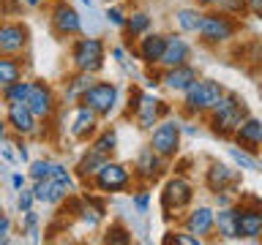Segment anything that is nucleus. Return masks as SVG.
Listing matches in <instances>:
<instances>
[{
  "label": "nucleus",
  "instance_id": "21",
  "mask_svg": "<svg viewBox=\"0 0 262 245\" xmlns=\"http://www.w3.org/2000/svg\"><path fill=\"white\" fill-rule=\"evenodd\" d=\"M164 49H167V36L164 33H145L142 38H137V57L150 68L161 63Z\"/></svg>",
  "mask_w": 262,
  "mask_h": 245
},
{
  "label": "nucleus",
  "instance_id": "24",
  "mask_svg": "<svg viewBox=\"0 0 262 245\" xmlns=\"http://www.w3.org/2000/svg\"><path fill=\"white\" fill-rule=\"evenodd\" d=\"M93 82H96V74H85V71H74L69 82H66V87H63V98L69 104H79L82 101V95L88 93L90 87H93Z\"/></svg>",
  "mask_w": 262,
  "mask_h": 245
},
{
  "label": "nucleus",
  "instance_id": "40",
  "mask_svg": "<svg viewBox=\"0 0 262 245\" xmlns=\"http://www.w3.org/2000/svg\"><path fill=\"white\" fill-rule=\"evenodd\" d=\"M49 177H55V180H60V183H66V185H71V188H74L71 169L66 166V163H60V161H52V175H49Z\"/></svg>",
  "mask_w": 262,
  "mask_h": 245
},
{
  "label": "nucleus",
  "instance_id": "2",
  "mask_svg": "<svg viewBox=\"0 0 262 245\" xmlns=\"http://www.w3.org/2000/svg\"><path fill=\"white\" fill-rule=\"evenodd\" d=\"M237 30H241L237 16L227 14L224 8H208V11H202V24L196 36L205 46H224L237 36Z\"/></svg>",
  "mask_w": 262,
  "mask_h": 245
},
{
  "label": "nucleus",
  "instance_id": "26",
  "mask_svg": "<svg viewBox=\"0 0 262 245\" xmlns=\"http://www.w3.org/2000/svg\"><path fill=\"white\" fill-rule=\"evenodd\" d=\"M104 161H106V158H104L101 153H96L93 147H88V150L79 155V161H77V166H74V172H77V177H82V180H88V183H90V180L96 177V172L101 169Z\"/></svg>",
  "mask_w": 262,
  "mask_h": 245
},
{
  "label": "nucleus",
  "instance_id": "41",
  "mask_svg": "<svg viewBox=\"0 0 262 245\" xmlns=\"http://www.w3.org/2000/svg\"><path fill=\"white\" fill-rule=\"evenodd\" d=\"M126 19H128V14H123L118 3H112V6H106V22L115 24V28H126Z\"/></svg>",
  "mask_w": 262,
  "mask_h": 245
},
{
  "label": "nucleus",
  "instance_id": "50",
  "mask_svg": "<svg viewBox=\"0 0 262 245\" xmlns=\"http://www.w3.org/2000/svg\"><path fill=\"white\" fill-rule=\"evenodd\" d=\"M112 57H115L120 65H126V49H123V46H115V49H112Z\"/></svg>",
  "mask_w": 262,
  "mask_h": 245
},
{
  "label": "nucleus",
  "instance_id": "22",
  "mask_svg": "<svg viewBox=\"0 0 262 245\" xmlns=\"http://www.w3.org/2000/svg\"><path fill=\"white\" fill-rule=\"evenodd\" d=\"M191 60V44L180 36V33H169L167 36V49L161 55L159 68H175V65H183Z\"/></svg>",
  "mask_w": 262,
  "mask_h": 245
},
{
  "label": "nucleus",
  "instance_id": "51",
  "mask_svg": "<svg viewBox=\"0 0 262 245\" xmlns=\"http://www.w3.org/2000/svg\"><path fill=\"white\" fill-rule=\"evenodd\" d=\"M25 8H41V6H47L49 0H22Z\"/></svg>",
  "mask_w": 262,
  "mask_h": 245
},
{
  "label": "nucleus",
  "instance_id": "5",
  "mask_svg": "<svg viewBox=\"0 0 262 245\" xmlns=\"http://www.w3.org/2000/svg\"><path fill=\"white\" fill-rule=\"evenodd\" d=\"M131 183H134V172L126 163H118L112 158H106L101 163V169L96 172V177L90 180V185L101 193H123L131 188Z\"/></svg>",
  "mask_w": 262,
  "mask_h": 245
},
{
  "label": "nucleus",
  "instance_id": "42",
  "mask_svg": "<svg viewBox=\"0 0 262 245\" xmlns=\"http://www.w3.org/2000/svg\"><path fill=\"white\" fill-rule=\"evenodd\" d=\"M106 242H131V234L123 226H112L106 232Z\"/></svg>",
  "mask_w": 262,
  "mask_h": 245
},
{
  "label": "nucleus",
  "instance_id": "15",
  "mask_svg": "<svg viewBox=\"0 0 262 245\" xmlns=\"http://www.w3.org/2000/svg\"><path fill=\"white\" fill-rule=\"evenodd\" d=\"M98 114L90 109L85 104H77L71 112V126H69V134L77 139V142H88V139H93L98 134Z\"/></svg>",
  "mask_w": 262,
  "mask_h": 245
},
{
  "label": "nucleus",
  "instance_id": "20",
  "mask_svg": "<svg viewBox=\"0 0 262 245\" xmlns=\"http://www.w3.org/2000/svg\"><path fill=\"white\" fill-rule=\"evenodd\" d=\"M164 161H167V158H161L150 144H145L142 150L137 153V158H134V177H139L142 183H153V180H159V175L164 172Z\"/></svg>",
  "mask_w": 262,
  "mask_h": 245
},
{
  "label": "nucleus",
  "instance_id": "49",
  "mask_svg": "<svg viewBox=\"0 0 262 245\" xmlns=\"http://www.w3.org/2000/svg\"><path fill=\"white\" fill-rule=\"evenodd\" d=\"M8 136H11V128H8L6 117H0V144H3V142H8Z\"/></svg>",
  "mask_w": 262,
  "mask_h": 245
},
{
  "label": "nucleus",
  "instance_id": "53",
  "mask_svg": "<svg viewBox=\"0 0 262 245\" xmlns=\"http://www.w3.org/2000/svg\"><path fill=\"white\" fill-rule=\"evenodd\" d=\"M82 3H85V6H88V8H90V0H82Z\"/></svg>",
  "mask_w": 262,
  "mask_h": 245
},
{
  "label": "nucleus",
  "instance_id": "9",
  "mask_svg": "<svg viewBox=\"0 0 262 245\" xmlns=\"http://www.w3.org/2000/svg\"><path fill=\"white\" fill-rule=\"evenodd\" d=\"M28 106L33 109V114L41 120V122H49L57 114V93L55 87L49 85L47 79H30V95H28Z\"/></svg>",
  "mask_w": 262,
  "mask_h": 245
},
{
  "label": "nucleus",
  "instance_id": "44",
  "mask_svg": "<svg viewBox=\"0 0 262 245\" xmlns=\"http://www.w3.org/2000/svg\"><path fill=\"white\" fill-rule=\"evenodd\" d=\"M8 234H11V218L6 212H0V245L8 242Z\"/></svg>",
  "mask_w": 262,
  "mask_h": 245
},
{
  "label": "nucleus",
  "instance_id": "13",
  "mask_svg": "<svg viewBox=\"0 0 262 245\" xmlns=\"http://www.w3.org/2000/svg\"><path fill=\"white\" fill-rule=\"evenodd\" d=\"M118 98H120V90L115 82H93V87L88 90L85 95H82L79 104L90 106L98 117H110V114L115 112V106H118Z\"/></svg>",
  "mask_w": 262,
  "mask_h": 245
},
{
  "label": "nucleus",
  "instance_id": "37",
  "mask_svg": "<svg viewBox=\"0 0 262 245\" xmlns=\"http://www.w3.org/2000/svg\"><path fill=\"white\" fill-rule=\"evenodd\" d=\"M33 204H36V193H33V188H22V191H16V210H19V212L33 210Z\"/></svg>",
  "mask_w": 262,
  "mask_h": 245
},
{
  "label": "nucleus",
  "instance_id": "43",
  "mask_svg": "<svg viewBox=\"0 0 262 245\" xmlns=\"http://www.w3.org/2000/svg\"><path fill=\"white\" fill-rule=\"evenodd\" d=\"M14 147H16V158L22 163H30V153H28V139L25 136H14Z\"/></svg>",
  "mask_w": 262,
  "mask_h": 245
},
{
  "label": "nucleus",
  "instance_id": "35",
  "mask_svg": "<svg viewBox=\"0 0 262 245\" xmlns=\"http://www.w3.org/2000/svg\"><path fill=\"white\" fill-rule=\"evenodd\" d=\"M22 0H0V19H16L22 16Z\"/></svg>",
  "mask_w": 262,
  "mask_h": 245
},
{
  "label": "nucleus",
  "instance_id": "27",
  "mask_svg": "<svg viewBox=\"0 0 262 245\" xmlns=\"http://www.w3.org/2000/svg\"><path fill=\"white\" fill-rule=\"evenodd\" d=\"M25 77V65L22 57H11V55H0V90L14 85L16 79Z\"/></svg>",
  "mask_w": 262,
  "mask_h": 245
},
{
  "label": "nucleus",
  "instance_id": "54",
  "mask_svg": "<svg viewBox=\"0 0 262 245\" xmlns=\"http://www.w3.org/2000/svg\"><path fill=\"white\" fill-rule=\"evenodd\" d=\"M259 150H262V142H259Z\"/></svg>",
  "mask_w": 262,
  "mask_h": 245
},
{
  "label": "nucleus",
  "instance_id": "10",
  "mask_svg": "<svg viewBox=\"0 0 262 245\" xmlns=\"http://www.w3.org/2000/svg\"><path fill=\"white\" fill-rule=\"evenodd\" d=\"M128 112H134L137 117V126L142 131H153V126H159L161 122V114L169 112V106L161 101V98H156L150 93H134V104L128 106Z\"/></svg>",
  "mask_w": 262,
  "mask_h": 245
},
{
  "label": "nucleus",
  "instance_id": "29",
  "mask_svg": "<svg viewBox=\"0 0 262 245\" xmlns=\"http://www.w3.org/2000/svg\"><path fill=\"white\" fill-rule=\"evenodd\" d=\"M90 147H93L96 153H101L104 158H112V153L118 150V131H115V128L98 131V134L90 139Z\"/></svg>",
  "mask_w": 262,
  "mask_h": 245
},
{
  "label": "nucleus",
  "instance_id": "1",
  "mask_svg": "<svg viewBox=\"0 0 262 245\" xmlns=\"http://www.w3.org/2000/svg\"><path fill=\"white\" fill-rule=\"evenodd\" d=\"M249 104L243 101L237 93H224L221 101L210 109L208 114V126L216 136L221 139H232V134L241 128V122L249 117Z\"/></svg>",
  "mask_w": 262,
  "mask_h": 245
},
{
  "label": "nucleus",
  "instance_id": "36",
  "mask_svg": "<svg viewBox=\"0 0 262 245\" xmlns=\"http://www.w3.org/2000/svg\"><path fill=\"white\" fill-rule=\"evenodd\" d=\"M150 191L147 188H139V191L131 196V204H134V210L139 212V215H147V210H150Z\"/></svg>",
  "mask_w": 262,
  "mask_h": 245
},
{
  "label": "nucleus",
  "instance_id": "18",
  "mask_svg": "<svg viewBox=\"0 0 262 245\" xmlns=\"http://www.w3.org/2000/svg\"><path fill=\"white\" fill-rule=\"evenodd\" d=\"M33 193H36V202L41 204H49V207H57V204H63L66 199L71 196L74 188L60 183V180L55 177H47V180H33Z\"/></svg>",
  "mask_w": 262,
  "mask_h": 245
},
{
  "label": "nucleus",
  "instance_id": "6",
  "mask_svg": "<svg viewBox=\"0 0 262 245\" xmlns=\"http://www.w3.org/2000/svg\"><path fill=\"white\" fill-rule=\"evenodd\" d=\"M49 28L57 38H74L82 33V16L69 0H55L49 6Z\"/></svg>",
  "mask_w": 262,
  "mask_h": 245
},
{
  "label": "nucleus",
  "instance_id": "45",
  "mask_svg": "<svg viewBox=\"0 0 262 245\" xmlns=\"http://www.w3.org/2000/svg\"><path fill=\"white\" fill-rule=\"evenodd\" d=\"M28 175H22V172H14L11 175V185H14V191H22V188H28Z\"/></svg>",
  "mask_w": 262,
  "mask_h": 245
},
{
  "label": "nucleus",
  "instance_id": "31",
  "mask_svg": "<svg viewBox=\"0 0 262 245\" xmlns=\"http://www.w3.org/2000/svg\"><path fill=\"white\" fill-rule=\"evenodd\" d=\"M150 24H153L150 14H145V11H131L128 19H126V28H123V30L128 33V38H142L145 33H150Z\"/></svg>",
  "mask_w": 262,
  "mask_h": 245
},
{
  "label": "nucleus",
  "instance_id": "28",
  "mask_svg": "<svg viewBox=\"0 0 262 245\" xmlns=\"http://www.w3.org/2000/svg\"><path fill=\"white\" fill-rule=\"evenodd\" d=\"M175 22L180 33H196L202 24V8L200 6H186V8H178L175 11Z\"/></svg>",
  "mask_w": 262,
  "mask_h": 245
},
{
  "label": "nucleus",
  "instance_id": "47",
  "mask_svg": "<svg viewBox=\"0 0 262 245\" xmlns=\"http://www.w3.org/2000/svg\"><path fill=\"white\" fill-rule=\"evenodd\" d=\"M0 153H3V158L6 161H19V158H16V150H11V144H8V142H3V147H0Z\"/></svg>",
  "mask_w": 262,
  "mask_h": 245
},
{
  "label": "nucleus",
  "instance_id": "34",
  "mask_svg": "<svg viewBox=\"0 0 262 245\" xmlns=\"http://www.w3.org/2000/svg\"><path fill=\"white\" fill-rule=\"evenodd\" d=\"M22 234H28L33 242H38V212H22Z\"/></svg>",
  "mask_w": 262,
  "mask_h": 245
},
{
  "label": "nucleus",
  "instance_id": "14",
  "mask_svg": "<svg viewBox=\"0 0 262 245\" xmlns=\"http://www.w3.org/2000/svg\"><path fill=\"white\" fill-rule=\"evenodd\" d=\"M241 183H243L241 172L232 169V166H227V163H221V161H210L208 172H205V185H208L213 193H221V191L237 193Z\"/></svg>",
  "mask_w": 262,
  "mask_h": 245
},
{
  "label": "nucleus",
  "instance_id": "33",
  "mask_svg": "<svg viewBox=\"0 0 262 245\" xmlns=\"http://www.w3.org/2000/svg\"><path fill=\"white\" fill-rule=\"evenodd\" d=\"M52 175V161L49 158H36L28 163V177L30 180H47Z\"/></svg>",
  "mask_w": 262,
  "mask_h": 245
},
{
  "label": "nucleus",
  "instance_id": "4",
  "mask_svg": "<svg viewBox=\"0 0 262 245\" xmlns=\"http://www.w3.org/2000/svg\"><path fill=\"white\" fill-rule=\"evenodd\" d=\"M69 57L74 71L98 74L106 63V44L101 38H74Z\"/></svg>",
  "mask_w": 262,
  "mask_h": 245
},
{
  "label": "nucleus",
  "instance_id": "48",
  "mask_svg": "<svg viewBox=\"0 0 262 245\" xmlns=\"http://www.w3.org/2000/svg\"><path fill=\"white\" fill-rule=\"evenodd\" d=\"M194 6H200L202 11H208V8H221V0H194Z\"/></svg>",
  "mask_w": 262,
  "mask_h": 245
},
{
  "label": "nucleus",
  "instance_id": "11",
  "mask_svg": "<svg viewBox=\"0 0 262 245\" xmlns=\"http://www.w3.org/2000/svg\"><path fill=\"white\" fill-rule=\"evenodd\" d=\"M6 122L11 128L14 136H25V139H33V136H41V120L33 114V109L28 104H6Z\"/></svg>",
  "mask_w": 262,
  "mask_h": 245
},
{
  "label": "nucleus",
  "instance_id": "23",
  "mask_svg": "<svg viewBox=\"0 0 262 245\" xmlns=\"http://www.w3.org/2000/svg\"><path fill=\"white\" fill-rule=\"evenodd\" d=\"M232 142L235 144H241V147H246V150H251V153H259V142H262V120H257V117H246L243 122H241V128L232 134Z\"/></svg>",
  "mask_w": 262,
  "mask_h": 245
},
{
  "label": "nucleus",
  "instance_id": "7",
  "mask_svg": "<svg viewBox=\"0 0 262 245\" xmlns=\"http://www.w3.org/2000/svg\"><path fill=\"white\" fill-rule=\"evenodd\" d=\"M30 49V28L22 19H0V55L22 57Z\"/></svg>",
  "mask_w": 262,
  "mask_h": 245
},
{
  "label": "nucleus",
  "instance_id": "38",
  "mask_svg": "<svg viewBox=\"0 0 262 245\" xmlns=\"http://www.w3.org/2000/svg\"><path fill=\"white\" fill-rule=\"evenodd\" d=\"M221 8H224L227 14L237 16V19L249 14V3H246V0H221Z\"/></svg>",
  "mask_w": 262,
  "mask_h": 245
},
{
  "label": "nucleus",
  "instance_id": "46",
  "mask_svg": "<svg viewBox=\"0 0 262 245\" xmlns=\"http://www.w3.org/2000/svg\"><path fill=\"white\" fill-rule=\"evenodd\" d=\"M249 3V14H254L257 19H262V0H246Z\"/></svg>",
  "mask_w": 262,
  "mask_h": 245
},
{
  "label": "nucleus",
  "instance_id": "8",
  "mask_svg": "<svg viewBox=\"0 0 262 245\" xmlns=\"http://www.w3.org/2000/svg\"><path fill=\"white\" fill-rule=\"evenodd\" d=\"M180 139H183V128H180L178 120L169 117V120H161L159 126H153L150 142H147V144H150L161 158L172 161L178 155V150H180Z\"/></svg>",
  "mask_w": 262,
  "mask_h": 245
},
{
  "label": "nucleus",
  "instance_id": "25",
  "mask_svg": "<svg viewBox=\"0 0 262 245\" xmlns=\"http://www.w3.org/2000/svg\"><path fill=\"white\" fill-rule=\"evenodd\" d=\"M235 215H237V204H227V207L216 210V234L221 240H237Z\"/></svg>",
  "mask_w": 262,
  "mask_h": 245
},
{
  "label": "nucleus",
  "instance_id": "17",
  "mask_svg": "<svg viewBox=\"0 0 262 245\" xmlns=\"http://www.w3.org/2000/svg\"><path fill=\"white\" fill-rule=\"evenodd\" d=\"M196 79H200V71H196L191 63L175 65V68H161V77H159V82L169 90V93H180V95H183Z\"/></svg>",
  "mask_w": 262,
  "mask_h": 245
},
{
  "label": "nucleus",
  "instance_id": "32",
  "mask_svg": "<svg viewBox=\"0 0 262 245\" xmlns=\"http://www.w3.org/2000/svg\"><path fill=\"white\" fill-rule=\"evenodd\" d=\"M229 158H232L241 169H249V172H259V158H257V153H251V150H246V147L241 144H235V147H229Z\"/></svg>",
  "mask_w": 262,
  "mask_h": 245
},
{
  "label": "nucleus",
  "instance_id": "12",
  "mask_svg": "<svg viewBox=\"0 0 262 245\" xmlns=\"http://www.w3.org/2000/svg\"><path fill=\"white\" fill-rule=\"evenodd\" d=\"M194 202V185L188 183L186 177H172L167 180V185H164V191H161V210L167 212V215H180L188 204Z\"/></svg>",
  "mask_w": 262,
  "mask_h": 245
},
{
  "label": "nucleus",
  "instance_id": "3",
  "mask_svg": "<svg viewBox=\"0 0 262 245\" xmlns=\"http://www.w3.org/2000/svg\"><path fill=\"white\" fill-rule=\"evenodd\" d=\"M227 90L221 82L216 79H196L191 87L183 93V112L188 117H208L210 109L221 101V95H224Z\"/></svg>",
  "mask_w": 262,
  "mask_h": 245
},
{
  "label": "nucleus",
  "instance_id": "16",
  "mask_svg": "<svg viewBox=\"0 0 262 245\" xmlns=\"http://www.w3.org/2000/svg\"><path fill=\"white\" fill-rule=\"evenodd\" d=\"M235 232H237V240H262V207L237 204Z\"/></svg>",
  "mask_w": 262,
  "mask_h": 245
},
{
  "label": "nucleus",
  "instance_id": "52",
  "mask_svg": "<svg viewBox=\"0 0 262 245\" xmlns=\"http://www.w3.org/2000/svg\"><path fill=\"white\" fill-rule=\"evenodd\" d=\"M104 3H106V6H112V3H120V0H104Z\"/></svg>",
  "mask_w": 262,
  "mask_h": 245
},
{
  "label": "nucleus",
  "instance_id": "30",
  "mask_svg": "<svg viewBox=\"0 0 262 245\" xmlns=\"http://www.w3.org/2000/svg\"><path fill=\"white\" fill-rule=\"evenodd\" d=\"M28 95H30V79H16L14 85H8L0 90V98L3 104H28Z\"/></svg>",
  "mask_w": 262,
  "mask_h": 245
},
{
  "label": "nucleus",
  "instance_id": "19",
  "mask_svg": "<svg viewBox=\"0 0 262 245\" xmlns=\"http://www.w3.org/2000/svg\"><path fill=\"white\" fill-rule=\"evenodd\" d=\"M183 229H188L196 237H210L216 232V210L208 207V204H200V207H191L183 215Z\"/></svg>",
  "mask_w": 262,
  "mask_h": 245
},
{
  "label": "nucleus",
  "instance_id": "39",
  "mask_svg": "<svg viewBox=\"0 0 262 245\" xmlns=\"http://www.w3.org/2000/svg\"><path fill=\"white\" fill-rule=\"evenodd\" d=\"M167 242H178V245H200V242H202V237H196V234L188 232V229H183V232H172V234L167 237Z\"/></svg>",
  "mask_w": 262,
  "mask_h": 245
}]
</instances>
